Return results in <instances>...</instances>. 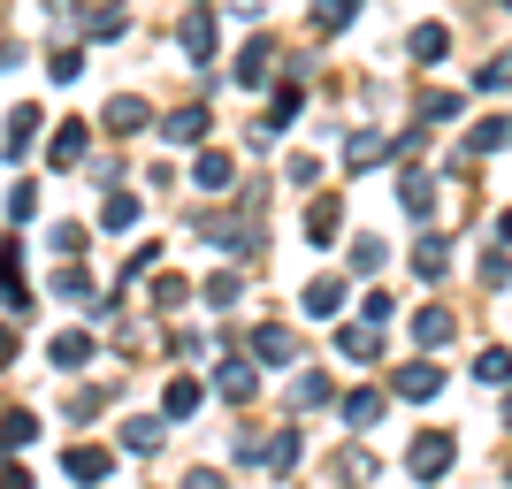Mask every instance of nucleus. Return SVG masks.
<instances>
[{
  "label": "nucleus",
  "mask_w": 512,
  "mask_h": 489,
  "mask_svg": "<svg viewBox=\"0 0 512 489\" xmlns=\"http://www.w3.org/2000/svg\"><path fill=\"white\" fill-rule=\"evenodd\" d=\"M46 360H54V367H69V375H77V367L92 360V329H62V337L46 344Z\"/></svg>",
  "instance_id": "6e6552de"
},
{
  "label": "nucleus",
  "mask_w": 512,
  "mask_h": 489,
  "mask_svg": "<svg viewBox=\"0 0 512 489\" xmlns=\"http://www.w3.org/2000/svg\"><path fill=\"white\" fill-rule=\"evenodd\" d=\"M482 283H490V291H505V283H512V260H505V245H497V253H482Z\"/></svg>",
  "instance_id": "72a5a7b5"
},
{
  "label": "nucleus",
  "mask_w": 512,
  "mask_h": 489,
  "mask_svg": "<svg viewBox=\"0 0 512 489\" xmlns=\"http://www.w3.org/2000/svg\"><path fill=\"white\" fill-rule=\"evenodd\" d=\"M398 207H406L413 222H428V214H436V176H398Z\"/></svg>",
  "instance_id": "9d476101"
},
{
  "label": "nucleus",
  "mask_w": 512,
  "mask_h": 489,
  "mask_svg": "<svg viewBox=\"0 0 512 489\" xmlns=\"http://www.w3.org/2000/svg\"><path fill=\"white\" fill-rule=\"evenodd\" d=\"M360 314H367V321H390V314H398V298H390V291H367Z\"/></svg>",
  "instance_id": "ea45409f"
},
{
  "label": "nucleus",
  "mask_w": 512,
  "mask_h": 489,
  "mask_svg": "<svg viewBox=\"0 0 512 489\" xmlns=\"http://www.w3.org/2000/svg\"><path fill=\"white\" fill-rule=\"evenodd\" d=\"M451 115H459V92H421V123H451Z\"/></svg>",
  "instance_id": "c85d7f7f"
},
{
  "label": "nucleus",
  "mask_w": 512,
  "mask_h": 489,
  "mask_svg": "<svg viewBox=\"0 0 512 489\" xmlns=\"http://www.w3.org/2000/svg\"><path fill=\"white\" fill-rule=\"evenodd\" d=\"M253 360L291 367V360H299V337H291V329H276V321H260V329H253Z\"/></svg>",
  "instance_id": "20e7f679"
},
{
  "label": "nucleus",
  "mask_w": 512,
  "mask_h": 489,
  "mask_svg": "<svg viewBox=\"0 0 512 489\" xmlns=\"http://www.w3.org/2000/svg\"><path fill=\"white\" fill-rule=\"evenodd\" d=\"M46 69H54V85H77V69H85V54H77V46H62V54H54Z\"/></svg>",
  "instance_id": "c9c22d12"
},
{
  "label": "nucleus",
  "mask_w": 512,
  "mask_h": 489,
  "mask_svg": "<svg viewBox=\"0 0 512 489\" xmlns=\"http://www.w3.org/2000/svg\"><path fill=\"white\" fill-rule=\"evenodd\" d=\"M505 8H512V0H505Z\"/></svg>",
  "instance_id": "49530a36"
},
{
  "label": "nucleus",
  "mask_w": 512,
  "mask_h": 489,
  "mask_svg": "<svg viewBox=\"0 0 512 489\" xmlns=\"http://www.w3.org/2000/svg\"><path fill=\"white\" fill-rule=\"evenodd\" d=\"M123 8H100V16H85V31H92V39H123Z\"/></svg>",
  "instance_id": "473e14b6"
},
{
  "label": "nucleus",
  "mask_w": 512,
  "mask_h": 489,
  "mask_svg": "<svg viewBox=\"0 0 512 489\" xmlns=\"http://www.w3.org/2000/svg\"><path fill=\"white\" fill-rule=\"evenodd\" d=\"M184 489H230V482H222L214 467H199V474H184Z\"/></svg>",
  "instance_id": "37998d69"
},
{
  "label": "nucleus",
  "mask_w": 512,
  "mask_h": 489,
  "mask_svg": "<svg viewBox=\"0 0 512 489\" xmlns=\"http://www.w3.org/2000/svg\"><path fill=\"white\" fill-rule=\"evenodd\" d=\"M505 421H512V398H505Z\"/></svg>",
  "instance_id": "a18cd8bd"
},
{
  "label": "nucleus",
  "mask_w": 512,
  "mask_h": 489,
  "mask_svg": "<svg viewBox=\"0 0 512 489\" xmlns=\"http://www.w3.org/2000/svg\"><path fill=\"white\" fill-rule=\"evenodd\" d=\"M107 130H115V138H138V130H146V100H138V92L107 100Z\"/></svg>",
  "instance_id": "9b49d317"
},
{
  "label": "nucleus",
  "mask_w": 512,
  "mask_h": 489,
  "mask_svg": "<svg viewBox=\"0 0 512 489\" xmlns=\"http://www.w3.org/2000/svg\"><path fill=\"white\" fill-rule=\"evenodd\" d=\"M0 444H8V451L39 444V413H8V421H0Z\"/></svg>",
  "instance_id": "393cba45"
},
{
  "label": "nucleus",
  "mask_w": 512,
  "mask_h": 489,
  "mask_svg": "<svg viewBox=\"0 0 512 489\" xmlns=\"http://www.w3.org/2000/svg\"><path fill=\"white\" fill-rule=\"evenodd\" d=\"M375 413H383V390H352L344 398V421L352 428H375Z\"/></svg>",
  "instance_id": "a878e982"
},
{
  "label": "nucleus",
  "mask_w": 512,
  "mask_h": 489,
  "mask_svg": "<svg viewBox=\"0 0 512 489\" xmlns=\"http://www.w3.org/2000/svg\"><path fill=\"white\" fill-rule=\"evenodd\" d=\"M383 153H390V138H383V130H352V138H344V161H352V169H375Z\"/></svg>",
  "instance_id": "dca6fc26"
},
{
  "label": "nucleus",
  "mask_w": 512,
  "mask_h": 489,
  "mask_svg": "<svg viewBox=\"0 0 512 489\" xmlns=\"http://www.w3.org/2000/svg\"><path fill=\"white\" fill-rule=\"evenodd\" d=\"M436 390H444V367H436V360H406V367H398V398L428 405Z\"/></svg>",
  "instance_id": "7ed1b4c3"
},
{
  "label": "nucleus",
  "mask_w": 512,
  "mask_h": 489,
  "mask_svg": "<svg viewBox=\"0 0 512 489\" xmlns=\"http://www.w3.org/2000/svg\"><path fill=\"white\" fill-rule=\"evenodd\" d=\"M16 360V329H0V367Z\"/></svg>",
  "instance_id": "c03bdc74"
},
{
  "label": "nucleus",
  "mask_w": 512,
  "mask_h": 489,
  "mask_svg": "<svg viewBox=\"0 0 512 489\" xmlns=\"http://www.w3.org/2000/svg\"><path fill=\"white\" fill-rule=\"evenodd\" d=\"M344 298H352V291H344V276H314V283H306V314H314V321H337Z\"/></svg>",
  "instance_id": "39448f33"
},
{
  "label": "nucleus",
  "mask_w": 512,
  "mask_h": 489,
  "mask_svg": "<svg viewBox=\"0 0 512 489\" xmlns=\"http://www.w3.org/2000/svg\"><path fill=\"white\" fill-rule=\"evenodd\" d=\"M444 268H451V245H444V237H421V245H413V276H428V283H436Z\"/></svg>",
  "instance_id": "5701e85b"
},
{
  "label": "nucleus",
  "mask_w": 512,
  "mask_h": 489,
  "mask_svg": "<svg viewBox=\"0 0 512 489\" xmlns=\"http://www.w3.org/2000/svg\"><path fill=\"white\" fill-rule=\"evenodd\" d=\"M253 390H260L253 360H230V367H222V398H237V405H245V398H253Z\"/></svg>",
  "instance_id": "b1692460"
},
{
  "label": "nucleus",
  "mask_w": 512,
  "mask_h": 489,
  "mask_svg": "<svg viewBox=\"0 0 512 489\" xmlns=\"http://www.w3.org/2000/svg\"><path fill=\"white\" fill-rule=\"evenodd\" d=\"M77 482H107V467H115V451H100V444H69V459H62Z\"/></svg>",
  "instance_id": "1a4fd4ad"
},
{
  "label": "nucleus",
  "mask_w": 512,
  "mask_h": 489,
  "mask_svg": "<svg viewBox=\"0 0 512 489\" xmlns=\"http://www.w3.org/2000/svg\"><path fill=\"white\" fill-rule=\"evenodd\" d=\"M192 413H199V383H192V375H176V383L161 390V421H192Z\"/></svg>",
  "instance_id": "f8f14e48"
},
{
  "label": "nucleus",
  "mask_w": 512,
  "mask_h": 489,
  "mask_svg": "<svg viewBox=\"0 0 512 489\" xmlns=\"http://www.w3.org/2000/svg\"><path fill=\"white\" fill-rule=\"evenodd\" d=\"M54 291H62V298H85L92 276H85V268H62V276H54Z\"/></svg>",
  "instance_id": "4c0bfd02"
},
{
  "label": "nucleus",
  "mask_w": 512,
  "mask_h": 489,
  "mask_svg": "<svg viewBox=\"0 0 512 489\" xmlns=\"http://www.w3.org/2000/svg\"><path fill=\"white\" fill-rule=\"evenodd\" d=\"M230 298H237V276H207V306H214V314H222Z\"/></svg>",
  "instance_id": "58836bf2"
},
{
  "label": "nucleus",
  "mask_w": 512,
  "mask_h": 489,
  "mask_svg": "<svg viewBox=\"0 0 512 489\" xmlns=\"http://www.w3.org/2000/svg\"><path fill=\"white\" fill-rule=\"evenodd\" d=\"M474 375H482V383H512V352H505V344H490V352L474 360Z\"/></svg>",
  "instance_id": "c756f323"
},
{
  "label": "nucleus",
  "mask_w": 512,
  "mask_h": 489,
  "mask_svg": "<svg viewBox=\"0 0 512 489\" xmlns=\"http://www.w3.org/2000/svg\"><path fill=\"white\" fill-rule=\"evenodd\" d=\"M230 176H237L230 153H199V161H192V184H199V192H214V199L230 192Z\"/></svg>",
  "instance_id": "0eeeda50"
},
{
  "label": "nucleus",
  "mask_w": 512,
  "mask_h": 489,
  "mask_svg": "<svg viewBox=\"0 0 512 489\" xmlns=\"http://www.w3.org/2000/svg\"><path fill=\"white\" fill-rule=\"evenodd\" d=\"M451 329H459L451 306H421V314H413V337H421V344H451Z\"/></svg>",
  "instance_id": "4468645a"
},
{
  "label": "nucleus",
  "mask_w": 512,
  "mask_h": 489,
  "mask_svg": "<svg viewBox=\"0 0 512 489\" xmlns=\"http://www.w3.org/2000/svg\"><path fill=\"white\" fill-rule=\"evenodd\" d=\"M337 352H344V360H375V321H344Z\"/></svg>",
  "instance_id": "4be33fe9"
},
{
  "label": "nucleus",
  "mask_w": 512,
  "mask_h": 489,
  "mask_svg": "<svg viewBox=\"0 0 512 489\" xmlns=\"http://www.w3.org/2000/svg\"><path fill=\"white\" fill-rule=\"evenodd\" d=\"M100 405H107V390H77V398H69V413H77V421H92Z\"/></svg>",
  "instance_id": "a19ab883"
},
{
  "label": "nucleus",
  "mask_w": 512,
  "mask_h": 489,
  "mask_svg": "<svg viewBox=\"0 0 512 489\" xmlns=\"http://www.w3.org/2000/svg\"><path fill=\"white\" fill-rule=\"evenodd\" d=\"M352 268H360V276H375V268H383V245H375V237H360V245H352Z\"/></svg>",
  "instance_id": "e433bc0d"
},
{
  "label": "nucleus",
  "mask_w": 512,
  "mask_h": 489,
  "mask_svg": "<svg viewBox=\"0 0 512 489\" xmlns=\"http://www.w3.org/2000/svg\"><path fill=\"white\" fill-rule=\"evenodd\" d=\"M329 398V375H299V383H291V405H321Z\"/></svg>",
  "instance_id": "f704fd0d"
},
{
  "label": "nucleus",
  "mask_w": 512,
  "mask_h": 489,
  "mask_svg": "<svg viewBox=\"0 0 512 489\" xmlns=\"http://www.w3.org/2000/svg\"><path fill=\"white\" fill-rule=\"evenodd\" d=\"M474 85H482V92H505L512 85V54H490V62L474 69Z\"/></svg>",
  "instance_id": "7c9ffc66"
},
{
  "label": "nucleus",
  "mask_w": 512,
  "mask_h": 489,
  "mask_svg": "<svg viewBox=\"0 0 512 489\" xmlns=\"http://www.w3.org/2000/svg\"><path fill=\"white\" fill-rule=\"evenodd\" d=\"M451 459H459V436H451V428H421L413 451H406V474H413V482H444Z\"/></svg>",
  "instance_id": "f257e3e1"
},
{
  "label": "nucleus",
  "mask_w": 512,
  "mask_h": 489,
  "mask_svg": "<svg viewBox=\"0 0 512 489\" xmlns=\"http://www.w3.org/2000/svg\"><path fill=\"white\" fill-rule=\"evenodd\" d=\"M31 207H39V184H16V192H8V214H16V222H23V214H31Z\"/></svg>",
  "instance_id": "79ce46f5"
},
{
  "label": "nucleus",
  "mask_w": 512,
  "mask_h": 489,
  "mask_svg": "<svg viewBox=\"0 0 512 489\" xmlns=\"http://www.w3.org/2000/svg\"><path fill=\"white\" fill-rule=\"evenodd\" d=\"M406 54H413V62H444V54H451V31H444V23H421V31L406 39Z\"/></svg>",
  "instance_id": "6ab92c4d"
},
{
  "label": "nucleus",
  "mask_w": 512,
  "mask_h": 489,
  "mask_svg": "<svg viewBox=\"0 0 512 489\" xmlns=\"http://www.w3.org/2000/svg\"><path fill=\"white\" fill-rule=\"evenodd\" d=\"M497 146H512V115H482L467 138V153H497Z\"/></svg>",
  "instance_id": "412c9836"
},
{
  "label": "nucleus",
  "mask_w": 512,
  "mask_h": 489,
  "mask_svg": "<svg viewBox=\"0 0 512 489\" xmlns=\"http://www.w3.org/2000/svg\"><path fill=\"white\" fill-rule=\"evenodd\" d=\"M138 214H146V199H138V192H107V207H100V230H130Z\"/></svg>",
  "instance_id": "aec40b11"
},
{
  "label": "nucleus",
  "mask_w": 512,
  "mask_h": 489,
  "mask_svg": "<svg viewBox=\"0 0 512 489\" xmlns=\"http://www.w3.org/2000/svg\"><path fill=\"white\" fill-rule=\"evenodd\" d=\"M153 444H161V421H153V413L123 421V451H153Z\"/></svg>",
  "instance_id": "bb28decb"
},
{
  "label": "nucleus",
  "mask_w": 512,
  "mask_h": 489,
  "mask_svg": "<svg viewBox=\"0 0 512 489\" xmlns=\"http://www.w3.org/2000/svg\"><path fill=\"white\" fill-rule=\"evenodd\" d=\"M352 16H360V0H314V23H321V31H344Z\"/></svg>",
  "instance_id": "cd10ccee"
},
{
  "label": "nucleus",
  "mask_w": 512,
  "mask_h": 489,
  "mask_svg": "<svg viewBox=\"0 0 512 489\" xmlns=\"http://www.w3.org/2000/svg\"><path fill=\"white\" fill-rule=\"evenodd\" d=\"M268 467H276V474H291V467H299V428H283L276 444H268Z\"/></svg>",
  "instance_id": "2f4dec72"
},
{
  "label": "nucleus",
  "mask_w": 512,
  "mask_h": 489,
  "mask_svg": "<svg viewBox=\"0 0 512 489\" xmlns=\"http://www.w3.org/2000/svg\"><path fill=\"white\" fill-rule=\"evenodd\" d=\"M39 130H46V115H39V107H16V115H8V138H0V153H8V161H23Z\"/></svg>",
  "instance_id": "423d86ee"
},
{
  "label": "nucleus",
  "mask_w": 512,
  "mask_h": 489,
  "mask_svg": "<svg viewBox=\"0 0 512 489\" xmlns=\"http://www.w3.org/2000/svg\"><path fill=\"white\" fill-rule=\"evenodd\" d=\"M46 161H54V169H77V161H85V123H62V130H54Z\"/></svg>",
  "instance_id": "f3484780"
},
{
  "label": "nucleus",
  "mask_w": 512,
  "mask_h": 489,
  "mask_svg": "<svg viewBox=\"0 0 512 489\" xmlns=\"http://www.w3.org/2000/svg\"><path fill=\"white\" fill-rule=\"evenodd\" d=\"M176 39H184V54H192L199 69H214V8H207V0L184 16V31H176Z\"/></svg>",
  "instance_id": "f03ea898"
},
{
  "label": "nucleus",
  "mask_w": 512,
  "mask_h": 489,
  "mask_svg": "<svg viewBox=\"0 0 512 489\" xmlns=\"http://www.w3.org/2000/svg\"><path fill=\"white\" fill-rule=\"evenodd\" d=\"M337 222H344V199H314V207H306V237H314L321 253H329V237H337Z\"/></svg>",
  "instance_id": "ddd939ff"
},
{
  "label": "nucleus",
  "mask_w": 512,
  "mask_h": 489,
  "mask_svg": "<svg viewBox=\"0 0 512 489\" xmlns=\"http://www.w3.org/2000/svg\"><path fill=\"white\" fill-rule=\"evenodd\" d=\"M268 62H276V39H253L237 54V85H268Z\"/></svg>",
  "instance_id": "2eb2a0df"
},
{
  "label": "nucleus",
  "mask_w": 512,
  "mask_h": 489,
  "mask_svg": "<svg viewBox=\"0 0 512 489\" xmlns=\"http://www.w3.org/2000/svg\"><path fill=\"white\" fill-rule=\"evenodd\" d=\"M161 130H169V146H199V138H207V107H176Z\"/></svg>",
  "instance_id": "a211bd4d"
}]
</instances>
